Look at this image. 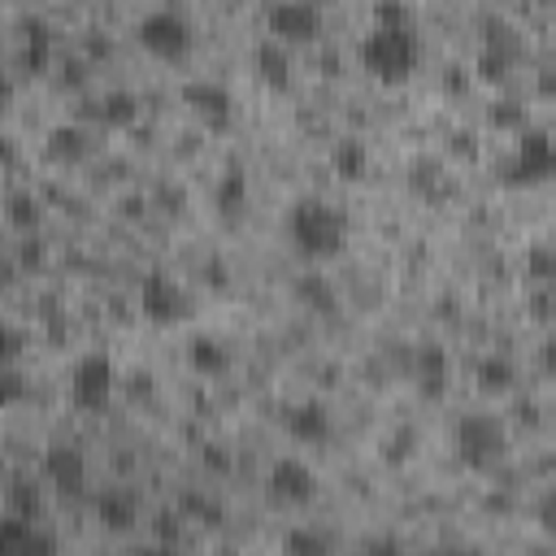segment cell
Listing matches in <instances>:
<instances>
[{"instance_id":"1","label":"cell","mask_w":556,"mask_h":556,"mask_svg":"<svg viewBox=\"0 0 556 556\" xmlns=\"http://www.w3.org/2000/svg\"><path fill=\"white\" fill-rule=\"evenodd\" d=\"M287 235L300 256L330 261V256H339V248L348 239V217H343V208H334L321 195H300L287 213Z\"/></svg>"},{"instance_id":"2","label":"cell","mask_w":556,"mask_h":556,"mask_svg":"<svg viewBox=\"0 0 556 556\" xmlns=\"http://www.w3.org/2000/svg\"><path fill=\"white\" fill-rule=\"evenodd\" d=\"M417 61H421V39L413 26H374L361 39V65L382 83L408 78Z\"/></svg>"},{"instance_id":"3","label":"cell","mask_w":556,"mask_h":556,"mask_svg":"<svg viewBox=\"0 0 556 556\" xmlns=\"http://www.w3.org/2000/svg\"><path fill=\"white\" fill-rule=\"evenodd\" d=\"M139 43L148 52H156V56H169V61L174 56H187V48H191V22H187V13L174 9V4L148 9L139 17Z\"/></svg>"},{"instance_id":"4","label":"cell","mask_w":556,"mask_h":556,"mask_svg":"<svg viewBox=\"0 0 556 556\" xmlns=\"http://www.w3.org/2000/svg\"><path fill=\"white\" fill-rule=\"evenodd\" d=\"M552 161H556V148H552V135L543 126H530V130H517V143L504 161V182H543L552 174Z\"/></svg>"},{"instance_id":"5","label":"cell","mask_w":556,"mask_h":556,"mask_svg":"<svg viewBox=\"0 0 556 556\" xmlns=\"http://www.w3.org/2000/svg\"><path fill=\"white\" fill-rule=\"evenodd\" d=\"M113 382H117V374H113L109 352H83L78 365H74V374H70V400H74V408L100 413L113 400Z\"/></svg>"},{"instance_id":"6","label":"cell","mask_w":556,"mask_h":556,"mask_svg":"<svg viewBox=\"0 0 556 556\" xmlns=\"http://www.w3.org/2000/svg\"><path fill=\"white\" fill-rule=\"evenodd\" d=\"M504 452V426L491 417V413H465L456 421V456L469 465V469H486L495 465Z\"/></svg>"},{"instance_id":"7","label":"cell","mask_w":556,"mask_h":556,"mask_svg":"<svg viewBox=\"0 0 556 556\" xmlns=\"http://www.w3.org/2000/svg\"><path fill=\"white\" fill-rule=\"evenodd\" d=\"M139 313L156 326H174L187 317V291L165 269H148L139 278Z\"/></svg>"},{"instance_id":"8","label":"cell","mask_w":556,"mask_h":556,"mask_svg":"<svg viewBox=\"0 0 556 556\" xmlns=\"http://www.w3.org/2000/svg\"><path fill=\"white\" fill-rule=\"evenodd\" d=\"M182 100L191 104V113L200 122H208V130H226L235 117V100L217 78H187L182 83Z\"/></svg>"},{"instance_id":"9","label":"cell","mask_w":556,"mask_h":556,"mask_svg":"<svg viewBox=\"0 0 556 556\" xmlns=\"http://www.w3.org/2000/svg\"><path fill=\"white\" fill-rule=\"evenodd\" d=\"M43 478L61 491V495H83L87 486V456L74 443H48L43 447Z\"/></svg>"},{"instance_id":"10","label":"cell","mask_w":556,"mask_h":556,"mask_svg":"<svg viewBox=\"0 0 556 556\" xmlns=\"http://www.w3.org/2000/svg\"><path fill=\"white\" fill-rule=\"evenodd\" d=\"M269 495L278 504H308L317 495V473L300 456H278L269 465Z\"/></svg>"},{"instance_id":"11","label":"cell","mask_w":556,"mask_h":556,"mask_svg":"<svg viewBox=\"0 0 556 556\" xmlns=\"http://www.w3.org/2000/svg\"><path fill=\"white\" fill-rule=\"evenodd\" d=\"M269 35L274 39H313L321 30V9L317 4H300V0H282L265 9Z\"/></svg>"},{"instance_id":"12","label":"cell","mask_w":556,"mask_h":556,"mask_svg":"<svg viewBox=\"0 0 556 556\" xmlns=\"http://www.w3.org/2000/svg\"><path fill=\"white\" fill-rule=\"evenodd\" d=\"M0 556H56V539L22 517H0Z\"/></svg>"},{"instance_id":"13","label":"cell","mask_w":556,"mask_h":556,"mask_svg":"<svg viewBox=\"0 0 556 556\" xmlns=\"http://www.w3.org/2000/svg\"><path fill=\"white\" fill-rule=\"evenodd\" d=\"M287 434L295 443H308V447H321L330 434H334V417L321 400H300L287 408Z\"/></svg>"},{"instance_id":"14","label":"cell","mask_w":556,"mask_h":556,"mask_svg":"<svg viewBox=\"0 0 556 556\" xmlns=\"http://www.w3.org/2000/svg\"><path fill=\"white\" fill-rule=\"evenodd\" d=\"M447 374H452V365H447V348L443 343L430 339V343L413 348V382H417V391L426 400H439L447 391Z\"/></svg>"},{"instance_id":"15","label":"cell","mask_w":556,"mask_h":556,"mask_svg":"<svg viewBox=\"0 0 556 556\" xmlns=\"http://www.w3.org/2000/svg\"><path fill=\"white\" fill-rule=\"evenodd\" d=\"M96 517H100L104 530L126 534V530L139 521V495H135L130 486H104V491L96 495Z\"/></svg>"},{"instance_id":"16","label":"cell","mask_w":556,"mask_h":556,"mask_svg":"<svg viewBox=\"0 0 556 556\" xmlns=\"http://www.w3.org/2000/svg\"><path fill=\"white\" fill-rule=\"evenodd\" d=\"M52 65V26L39 13L22 17V70L26 74H43Z\"/></svg>"},{"instance_id":"17","label":"cell","mask_w":556,"mask_h":556,"mask_svg":"<svg viewBox=\"0 0 556 556\" xmlns=\"http://www.w3.org/2000/svg\"><path fill=\"white\" fill-rule=\"evenodd\" d=\"M252 65H256V74H261L269 87H287V83H291V52H287V43L274 39V35L256 39V48H252Z\"/></svg>"},{"instance_id":"18","label":"cell","mask_w":556,"mask_h":556,"mask_svg":"<svg viewBox=\"0 0 556 556\" xmlns=\"http://www.w3.org/2000/svg\"><path fill=\"white\" fill-rule=\"evenodd\" d=\"M295 300H300L308 313H321V317H330V313L339 308V291H334V282H330L326 274H317V269L295 274Z\"/></svg>"},{"instance_id":"19","label":"cell","mask_w":556,"mask_h":556,"mask_svg":"<svg viewBox=\"0 0 556 556\" xmlns=\"http://www.w3.org/2000/svg\"><path fill=\"white\" fill-rule=\"evenodd\" d=\"M187 361H191L195 374H204V378H222V374L230 369V348H226L217 334H195V339L187 343Z\"/></svg>"},{"instance_id":"20","label":"cell","mask_w":556,"mask_h":556,"mask_svg":"<svg viewBox=\"0 0 556 556\" xmlns=\"http://www.w3.org/2000/svg\"><path fill=\"white\" fill-rule=\"evenodd\" d=\"M330 169H334L339 178H348V182L365 178V169H369V148H365V139H356V135L334 139V148H330Z\"/></svg>"},{"instance_id":"21","label":"cell","mask_w":556,"mask_h":556,"mask_svg":"<svg viewBox=\"0 0 556 556\" xmlns=\"http://www.w3.org/2000/svg\"><path fill=\"white\" fill-rule=\"evenodd\" d=\"M96 117H100L104 126H130V122L139 117V96L126 91V87H113V91H104V96L96 100Z\"/></svg>"},{"instance_id":"22","label":"cell","mask_w":556,"mask_h":556,"mask_svg":"<svg viewBox=\"0 0 556 556\" xmlns=\"http://www.w3.org/2000/svg\"><path fill=\"white\" fill-rule=\"evenodd\" d=\"M48 152L56 156V161H83L87 152H91V139H87V130L83 126H74V122H61V126H52L48 130Z\"/></svg>"},{"instance_id":"23","label":"cell","mask_w":556,"mask_h":556,"mask_svg":"<svg viewBox=\"0 0 556 556\" xmlns=\"http://www.w3.org/2000/svg\"><path fill=\"white\" fill-rule=\"evenodd\" d=\"M43 513V491L35 486L30 473H17L9 482V517H22V521H35Z\"/></svg>"},{"instance_id":"24","label":"cell","mask_w":556,"mask_h":556,"mask_svg":"<svg viewBox=\"0 0 556 556\" xmlns=\"http://www.w3.org/2000/svg\"><path fill=\"white\" fill-rule=\"evenodd\" d=\"M213 204H217L226 217H235V213L248 204V174L230 165V169L217 178V187H213Z\"/></svg>"},{"instance_id":"25","label":"cell","mask_w":556,"mask_h":556,"mask_svg":"<svg viewBox=\"0 0 556 556\" xmlns=\"http://www.w3.org/2000/svg\"><path fill=\"white\" fill-rule=\"evenodd\" d=\"M473 378H478L482 391H508V387L517 382V365H513L508 356L491 352V356H482V361L473 365Z\"/></svg>"},{"instance_id":"26","label":"cell","mask_w":556,"mask_h":556,"mask_svg":"<svg viewBox=\"0 0 556 556\" xmlns=\"http://www.w3.org/2000/svg\"><path fill=\"white\" fill-rule=\"evenodd\" d=\"M282 552L287 556H330V539L313 526H291L282 539Z\"/></svg>"},{"instance_id":"27","label":"cell","mask_w":556,"mask_h":556,"mask_svg":"<svg viewBox=\"0 0 556 556\" xmlns=\"http://www.w3.org/2000/svg\"><path fill=\"white\" fill-rule=\"evenodd\" d=\"M408 182H413L417 191H426L430 200H439V195L452 191V182H447V174H443L439 161H413V165H408Z\"/></svg>"},{"instance_id":"28","label":"cell","mask_w":556,"mask_h":556,"mask_svg":"<svg viewBox=\"0 0 556 556\" xmlns=\"http://www.w3.org/2000/svg\"><path fill=\"white\" fill-rule=\"evenodd\" d=\"M473 65H478V78H486V83H500V78L513 70V52H508L500 39H486Z\"/></svg>"},{"instance_id":"29","label":"cell","mask_w":556,"mask_h":556,"mask_svg":"<svg viewBox=\"0 0 556 556\" xmlns=\"http://www.w3.org/2000/svg\"><path fill=\"white\" fill-rule=\"evenodd\" d=\"M4 217H9L17 230H35V226H39V200H35V191H9Z\"/></svg>"},{"instance_id":"30","label":"cell","mask_w":556,"mask_h":556,"mask_svg":"<svg viewBox=\"0 0 556 556\" xmlns=\"http://www.w3.org/2000/svg\"><path fill=\"white\" fill-rule=\"evenodd\" d=\"M182 513H195L204 526H222V504L213 495H200V491H182Z\"/></svg>"},{"instance_id":"31","label":"cell","mask_w":556,"mask_h":556,"mask_svg":"<svg viewBox=\"0 0 556 556\" xmlns=\"http://www.w3.org/2000/svg\"><path fill=\"white\" fill-rule=\"evenodd\" d=\"M26 391H30V382H26V374H22V369H0V408L22 404V400H26Z\"/></svg>"},{"instance_id":"32","label":"cell","mask_w":556,"mask_h":556,"mask_svg":"<svg viewBox=\"0 0 556 556\" xmlns=\"http://www.w3.org/2000/svg\"><path fill=\"white\" fill-rule=\"evenodd\" d=\"M22 352H26V334L13 321H0V369H13Z\"/></svg>"},{"instance_id":"33","label":"cell","mask_w":556,"mask_h":556,"mask_svg":"<svg viewBox=\"0 0 556 556\" xmlns=\"http://www.w3.org/2000/svg\"><path fill=\"white\" fill-rule=\"evenodd\" d=\"M152 530H156V539L161 543H178V534H182V513H169V508H161L156 513V521H152Z\"/></svg>"},{"instance_id":"34","label":"cell","mask_w":556,"mask_h":556,"mask_svg":"<svg viewBox=\"0 0 556 556\" xmlns=\"http://www.w3.org/2000/svg\"><path fill=\"white\" fill-rule=\"evenodd\" d=\"M374 26H408V9L395 0H382L374 4Z\"/></svg>"},{"instance_id":"35","label":"cell","mask_w":556,"mask_h":556,"mask_svg":"<svg viewBox=\"0 0 556 556\" xmlns=\"http://www.w3.org/2000/svg\"><path fill=\"white\" fill-rule=\"evenodd\" d=\"M526 265H530V278L547 282V278H552V248H547V243H534L530 256H526Z\"/></svg>"},{"instance_id":"36","label":"cell","mask_w":556,"mask_h":556,"mask_svg":"<svg viewBox=\"0 0 556 556\" xmlns=\"http://www.w3.org/2000/svg\"><path fill=\"white\" fill-rule=\"evenodd\" d=\"M495 122H500V126H517V130H521L526 109H521L517 100H500V104H495Z\"/></svg>"},{"instance_id":"37","label":"cell","mask_w":556,"mask_h":556,"mask_svg":"<svg viewBox=\"0 0 556 556\" xmlns=\"http://www.w3.org/2000/svg\"><path fill=\"white\" fill-rule=\"evenodd\" d=\"M361 556H404V552H400L395 539H369V543L361 547Z\"/></svg>"},{"instance_id":"38","label":"cell","mask_w":556,"mask_h":556,"mask_svg":"<svg viewBox=\"0 0 556 556\" xmlns=\"http://www.w3.org/2000/svg\"><path fill=\"white\" fill-rule=\"evenodd\" d=\"M408 443H417V434H413V430H400V439L387 447V452H391V460H404V456H408V452H404Z\"/></svg>"},{"instance_id":"39","label":"cell","mask_w":556,"mask_h":556,"mask_svg":"<svg viewBox=\"0 0 556 556\" xmlns=\"http://www.w3.org/2000/svg\"><path fill=\"white\" fill-rule=\"evenodd\" d=\"M87 43H91V52H96V56H100V52H104V56H109V48H113V43H109V35H104V30H87Z\"/></svg>"},{"instance_id":"40","label":"cell","mask_w":556,"mask_h":556,"mask_svg":"<svg viewBox=\"0 0 556 556\" xmlns=\"http://www.w3.org/2000/svg\"><path fill=\"white\" fill-rule=\"evenodd\" d=\"M17 161V143L9 135H0V165H13Z\"/></svg>"},{"instance_id":"41","label":"cell","mask_w":556,"mask_h":556,"mask_svg":"<svg viewBox=\"0 0 556 556\" xmlns=\"http://www.w3.org/2000/svg\"><path fill=\"white\" fill-rule=\"evenodd\" d=\"M9 100H13V78H9V70L0 65V109H9Z\"/></svg>"},{"instance_id":"42","label":"cell","mask_w":556,"mask_h":556,"mask_svg":"<svg viewBox=\"0 0 556 556\" xmlns=\"http://www.w3.org/2000/svg\"><path fill=\"white\" fill-rule=\"evenodd\" d=\"M139 556H182V552L169 543H148V547H139Z\"/></svg>"},{"instance_id":"43","label":"cell","mask_w":556,"mask_h":556,"mask_svg":"<svg viewBox=\"0 0 556 556\" xmlns=\"http://www.w3.org/2000/svg\"><path fill=\"white\" fill-rule=\"evenodd\" d=\"M204 278H208L213 287H222V282H226V269H222V265L213 261V265H204Z\"/></svg>"},{"instance_id":"44","label":"cell","mask_w":556,"mask_h":556,"mask_svg":"<svg viewBox=\"0 0 556 556\" xmlns=\"http://www.w3.org/2000/svg\"><path fill=\"white\" fill-rule=\"evenodd\" d=\"M9 278H13V265H9V256H0V291L9 287Z\"/></svg>"},{"instance_id":"45","label":"cell","mask_w":556,"mask_h":556,"mask_svg":"<svg viewBox=\"0 0 556 556\" xmlns=\"http://www.w3.org/2000/svg\"><path fill=\"white\" fill-rule=\"evenodd\" d=\"M43 252H39V243H26V265H35Z\"/></svg>"},{"instance_id":"46","label":"cell","mask_w":556,"mask_h":556,"mask_svg":"<svg viewBox=\"0 0 556 556\" xmlns=\"http://www.w3.org/2000/svg\"><path fill=\"white\" fill-rule=\"evenodd\" d=\"M434 556H473V552H434Z\"/></svg>"}]
</instances>
